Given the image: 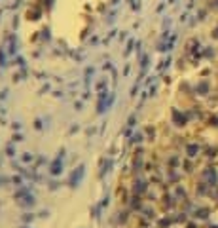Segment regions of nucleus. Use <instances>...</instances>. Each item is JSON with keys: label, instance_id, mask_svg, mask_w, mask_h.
I'll return each instance as SVG.
<instances>
[{"label": "nucleus", "instance_id": "obj_1", "mask_svg": "<svg viewBox=\"0 0 218 228\" xmlns=\"http://www.w3.org/2000/svg\"><path fill=\"white\" fill-rule=\"evenodd\" d=\"M108 0H25V11L29 17H40L42 13L72 15V17H89Z\"/></svg>", "mask_w": 218, "mask_h": 228}]
</instances>
